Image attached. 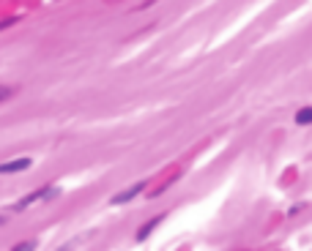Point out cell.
Returning <instances> with one entry per match:
<instances>
[{
    "mask_svg": "<svg viewBox=\"0 0 312 251\" xmlns=\"http://www.w3.org/2000/svg\"><path fill=\"white\" fill-rule=\"evenodd\" d=\"M60 194V189H55V186H44V189H38V191H30L28 197H22L16 205H11V210H25L28 205H33V202H44V200H52V197H58Z\"/></svg>",
    "mask_w": 312,
    "mask_h": 251,
    "instance_id": "cell-1",
    "label": "cell"
},
{
    "mask_svg": "<svg viewBox=\"0 0 312 251\" xmlns=\"http://www.w3.org/2000/svg\"><path fill=\"white\" fill-rule=\"evenodd\" d=\"M142 189H146V180H137L134 186H129V189L118 191V194H115L112 200H110V205H124V202H132V200H134V197L140 194Z\"/></svg>",
    "mask_w": 312,
    "mask_h": 251,
    "instance_id": "cell-2",
    "label": "cell"
},
{
    "mask_svg": "<svg viewBox=\"0 0 312 251\" xmlns=\"http://www.w3.org/2000/svg\"><path fill=\"white\" fill-rule=\"evenodd\" d=\"M33 159H28V156H22V159H11L6 161V164H0V175H14V172H25V169H30Z\"/></svg>",
    "mask_w": 312,
    "mask_h": 251,
    "instance_id": "cell-3",
    "label": "cell"
},
{
    "mask_svg": "<svg viewBox=\"0 0 312 251\" xmlns=\"http://www.w3.org/2000/svg\"><path fill=\"white\" fill-rule=\"evenodd\" d=\"M164 216H167V213H159V216H154L151 221H146V224H142L140 230H137V243H142V241H146V238L156 230V224H162V221H164Z\"/></svg>",
    "mask_w": 312,
    "mask_h": 251,
    "instance_id": "cell-4",
    "label": "cell"
},
{
    "mask_svg": "<svg viewBox=\"0 0 312 251\" xmlns=\"http://www.w3.org/2000/svg\"><path fill=\"white\" fill-rule=\"evenodd\" d=\"M296 123H298V126H310V123H312V107L298 109V112H296Z\"/></svg>",
    "mask_w": 312,
    "mask_h": 251,
    "instance_id": "cell-5",
    "label": "cell"
},
{
    "mask_svg": "<svg viewBox=\"0 0 312 251\" xmlns=\"http://www.w3.org/2000/svg\"><path fill=\"white\" fill-rule=\"evenodd\" d=\"M11 96H14V87L0 85V101H6V98H11Z\"/></svg>",
    "mask_w": 312,
    "mask_h": 251,
    "instance_id": "cell-6",
    "label": "cell"
},
{
    "mask_svg": "<svg viewBox=\"0 0 312 251\" xmlns=\"http://www.w3.org/2000/svg\"><path fill=\"white\" fill-rule=\"evenodd\" d=\"M16 19H6V22H0V30H3V27H8V25H14Z\"/></svg>",
    "mask_w": 312,
    "mask_h": 251,
    "instance_id": "cell-7",
    "label": "cell"
},
{
    "mask_svg": "<svg viewBox=\"0 0 312 251\" xmlns=\"http://www.w3.org/2000/svg\"><path fill=\"white\" fill-rule=\"evenodd\" d=\"M0 224H3V216H0Z\"/></svg>",
    "mask_w": 312,
    "mask_h": 251,
    "instance_id": "cell-8",
    "label": "cell"
}]
</instances>
